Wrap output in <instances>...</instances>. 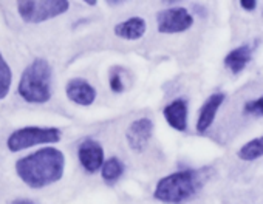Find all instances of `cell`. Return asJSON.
Wrapping results in <instances>:
<instances>
[{"label": "cell", "mask_w": 263, "mask_h": 204, "mask_svg": "<svg viewBox=\"0 0 263 204\" xmlns=\"http://www.w3.org/2000/svg\"><path fill=\"white\" fill-rule=\"evenodd\" d=\"M13 204H39V202H36V201H33V199H25V198H21V199H16V201H13Z\"/></svg>", "instance_id": "cell-20"}, {"label": "cell", "mask_w": 263, "mask_h": 204, "mask_svg": "<svg viewBox=\"0 0 263 204\" xmlns=\"http://www.w3.org/2000/svg\"><path fill=\"white\" fill-rule=\"evenodd\" d=\"M110 88L115 93H122L124 91V84L121 79V70L119 68H113L110 73Z\"/></svg>", "instance_id": "cell-18"}, {"label": "cell", "mask_w": 263, "mask_h": 204, "mask_svg": "<svg viewBox=\"0 0 263 204\" xmlns=\"http://www.w3.org/2000/svg\"><path fill=\"white\" fill-rule=\"evenodd\" d=\"M163 115L167 121V124L178 130L186 132L187 129V100L186 99H175L169 106L164 107Z\"/></svg>", "instance_id": "cell-11"}, {"label": "cell", "mask_w": 263, "mask_h": 204, "mask_svg": "<svg viewBox=\"0 0 263 204\" xmlns=\"http://www.w3.org/2000/svg\"><path fill=\"white\" fill-rule=\"evenodd\" d=\"M78 156L82 167L88 173H95L104 166V150L102 146L95 139H85L81 142L78 149Z\"/></svg>", "instance_id": "cell-8"}, {"label": "cell", "mask_w": 263, "mask_h": 204, "mask_svg": "<svg viewBox=\"0 0 263 204\" xmlns=\"http://www.w3.org/2000/svg\"><path fill=\"white\" fill-rule=\"evenodd\" d=\"M237 155L243 161H254V159L263 156V135L243 144Z\"/></svg>", "instance_id": "cell-15"}, {"label": "cell", "mask_w": 263, "mask_h": 204, "mask_svg": "<svg viewBox=\"0 0 263 204\" xmlns=\"http://www.w3.org/2000/svg\"><path fill=\"white\" fill-rule=\"evenodd\" d=\"M124 170H125V167H124L122 161L119 158L113 156V158H110V159H107L104 162V166L101 169V175H102L104 181L113 184V182H116L122 176Z\"/></svg>", "instance_id": "cell-14"}, {"label": "cell", "mask_w": 263, "mask_h": 204, "mask_svg": "<svg viewBox=\"0 0 263 204\" xmlns=\"http://www.w3.org/2000/svg\"><path fill=\"white\" fill-rule=\"evenodd\" d=\"M255 47L252 44H243L237 48H234L232 51H229L224 57V67L232 71L234 74L240 73L245 70V67L248 65V62L252 57Z\"/></svg>", "instance_id": "cell-12"}, {"label": "cell", "mask_w": 263, "mask_h": 204, "mask_svg": "<svg viewBox=\"0 0 263 204\" xmlns=\"http://www.w3.org/2000/svg\"><path fill=\"white\" fill-rule=\"evenodd\" d=\"M146 30L147 25L143 17H130L115 27V34L125 40H137L144 36Z\"/></svg>", "instance_id": "cell-13"}, {"label": "cell", "mask_w": 263, "mask_h": 204, "mask_svg": "<svg viewBox=\"0 0 263 204\" xmlns=\"http://www.w3.org/2000/svg\"><path fill=\"white\" fill-rule=\"evenodd\" d=\"M19 94L31 104H44L51 97V67L39 57L34 59L22 73Z\"/></svg>", "instance_id": "cell-3"}, {"label": "cell", "mask_w": 263, "mask_h": 204, "mask_svg": "<svg viewBox=\"0 0 263 204\" xmlns=\"http://www.w3.org/2000/svg\"><path fill=\"white\" fill-rule=\"evenodd\" d=\"M65 156L54 147L41 149L16 162L19 178L33 189H42L59 181L64 175Z\"/></svg>", "instance_id": "cell-1"}, {"label": "cell", "mask_w": 263, "mask_h": 204, "mask_svg": "<svg viewBox=\"0 0 263 204\" xmlns=\"http://www.w3.org/2000/svg\"><path fill=\"white\" fill-rule=\"evenodd\" d=\"M61 141V130L54 127H24L11 133L7 146L11 152H21L39 144H54Z\"/></svg>", "instance_id": "cell-5"}, {"label": "cell", "mask_w": 263, "mask_h": 204, "mask_svg": "<svg viewBox=\"0 0 263 204\" xmlns=\"http://www.w3.org/2000/svg\"><path fill=\"white\" fill-rule=\"evenodd\" d=\"M152 132H154V121L149 118H141L132 123L125 133L130 149H134L135 152H143L152 138Z\"/></svg>", "instance_id": "cell-7"}, {"label": "cell", "mask_w": 263, "mask_h": 204, "mask_svg": "<svg viewBox=\"0 0 263 204\" xmlns=\"http://www.w3.org/2000/svg\"><path fill=\"white\" fill-rule=\"evenodd\" d=\"M70 4L67 0H22L17 4V10L24 22L41 24L67 13Z\"/></svg>", "instance_id": "cell-4"}, {"label": "cell", "mask_w": 263, "mask_h": 204, "mask_svg": "<svg viewBox=\"0 0 263 204\" xmlns=\"http://www.w3.org/2000/svg\"><path fill=\"white\" fill-rule=\"evenodd\" d=\"M11 80H13V73L7 60L4 59L2 53H0V100L5 99L10 88H11Z\"/></svg>", "instance_id": "cell-16"}, {"label": "cell", "mask_w": 263, "mask_h": 204, "mask_svg": "<svg viewBox=\"0 0 263 204\" xmlns=\"http://www.w3.org/2000/svg\"><path fill=\"white\" fill-rule=\"evenodd\" d=\"M224 99H226V96L223 93H214L204 100V104L200 109V115H198V121H197L198 133H204L212 126V123L217 116V112L221 107Z\"/></svg>", "instance_id": "cell-10"}, {"label": "cell", "mask_w": 263, "mask_h": 204, "mask_svg": "<svg viewBox=\"0 0 263 204\" xmlns=\"http://www.w3.org/2000/svg\"><path fill=\"white\" fill-rule=\"evenodd\" d=\"M157 25L158 31L163 34L184 33L194 25V17L186 8H169L158 13Z\"/></svg>", "instance_id": "cell-6"}, {"label": "cell", "mask_w": 263, "mask_h": 204, "mask_svg": "<svg viewBox=\"0 0 263 204\" xmlns=\"http://www.w3.org/2000/svg\"><path fill=\"white\" fill-rule=\"evenodd\" d=\"M245 113L252 116H263V96L248 100L245 104Z\"/></svg>", "instance_id": "cell-17"}, {"label": "cell", "mask_w": 263, "mask_h": 204, "mask_svg": "<svg viewBox=\"0 0 263 204\" xmlns=\"http://www.w3.org/2000/svg\"><path fill=\"white\" fill-rule=\"evenodd\" d=\"M65 93L71 102H74L78 106H84V107L91 106L96 99L95 87L88 80L81 79V77H74V79L68 80V84L65 87Z\"/></svg>", "instance_id": "cell-9"}, {"label": "cell", "mask_w": 263, "mask_h": 204, "mask_svg": "<svg viewBox=\"0 0 263 204\" xmlns=\"http://www.w3.org/2000/svg\"><path fill=\"white\" fill-rule=\"evenodd\" d=\"M240 7H241L243 10H246V11H252V10H255L257 2H255V0H241V2H240Z\"/></svg>", "instance_id": "cell-19"}, {"label": "cell", "mask_w": 263, "mask_h": 204, "mask_svg": "<svg viewBox=\"0 0 263 204\" xmlns=\"http://www.w3.org/2000/svg\"><path fill=\"white\" fill-rule=\"evenodd\" d=\"M87 5H96L95 0H87Z\"/></svg>", "instance_id": "cell-21"}, {"label": "cell", "mask_w": 263, "mask_h": 204, "mask_svg": "<svg viewBox=\"0 0 263 204\" xmlns=\"http://www.w3.org/2000/svg\"><path fill=\"white\" fill-rule=\"evenodd\" d=\"M203 181V173L200 170H180L161 178L155 187L154 196L161 202L181 204L201 189Z\"/></svg>", "instance_id": "cell-2"}]
</instances>
